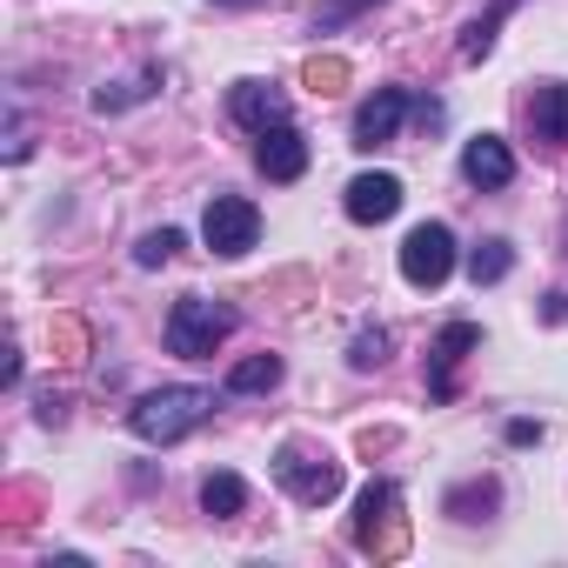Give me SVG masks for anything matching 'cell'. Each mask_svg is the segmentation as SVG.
Returning <instances> with one entry per match:
<instances>
[{
  "label": "cell",
  "mask_w": 568,
  "mask_h": 568,
  "mask_svg": "<svg viewBox=\"0 0 568 568\" xmlns=\"http://www.w3.org/2000/svg\"><path fill=\"white\" fill-rule=\"evenodd\" d=\"M448 267H455V234H448L442 221H422V227L402 241V274L415 281V288H442Z\"/></svg>",
  "instance_id": "obj_6"
},
{
  "label": "cell",
  "mask_w": 568,
  "mask_h": 568,
  "mask_svg": "<svg viewBox=\"0 0 568 568\" xmlns=\"http://www.w3.org/2000/svg\"><path fill=\"white\" fill-rule=\"evenodd\" d=\"M355 548L368 555H395L402 548V495L388 481H368L355 501Z\"/></svg>",
  "instance_id": "obj_5"
},
{
  "label": "cell",
  "mask_w": 568,
  "mask_h": 568,
  "mask_svg": "<svg viewBox=\"0 0 568 568\" xmlns=\"http://www.w3.org/2000/svg\"><path fill=\"white\" fill-rule=\"evenodd\" d=\"M348 362H355V368H382V362H388V335H382V328H375V335H355V355H348Z\"/></svg>",
  "instance_id": "obj_18"
},
{
  "label": "cell",
  "mask_w": 568,
  "mask_h": 568,
  "mask_svg": "<svg viewBox=\"0 0 568 568\" xmlns=\"http://www.w3.org/2000/svg\"><path fill=\"white\" fill-rule=\"evenodd\" d=\"M201 234H207V247L214 254H247L254 241H261V207L254 201H241V194H214L207 201V214H201Z\"/></svg>",
  "instance_id": "obj_4"
},
{
  "label": "cell",
  "mask_w": 568,
  "mask_h": 568,
  "mask_svg": "<svg viewBox=\"0 0 568 568\" xmlns=\"http://www.w3.org/2000/svg\"><path fill=\"white\" fill-rule=\"evenodd\" d=\"M481 342V328L475 322H455V328H442V342H435V395H448V368L468 355Z\"/></svg>",
  "instance_id": "obj_13"
},
{
  "label": "cell",
  "mask_w": 568,
  "mask_h": 568,
  "mask_svg": "<svg viewBox=\"0 0 568 568\" xmlns=\"http://www.w3.org/2000/svg\"><path fill=\"white\" fill-rule=\"evenodd\" d=\"M174 254H181V227H161V234H148V241L134 247V261H141V267H168Z\"/></svg>",
  "instance_id": "obj_17"
},
{
  "label": "cell",
  "mask_w": 568,
  "mask_h": 568,
  "mask_svg": "<svg viewBox=\"0 0 568 568\" xmlns=\"http://www.w3.org/2000/svg\"><path fill=\"white\" fill-rule=\"evenodd\" d=\"M221 8H247V0H221Z\"/></svg>",
  "instance_id": "obj_20"
},
{
  "label": "cell",
  "mask_w": 568,
  "mask_h": 568,
  "mask_svg": "<svg viewBox=\"0 0 568 568\" xmlns=\"http://www.w3.org/2000/svg\"><path fill=\"white\" fill-rule=\"evenodd\" d=\"M508 267H515V247H508V241H481V247H468V281H475V288L501 281Z\"/></svg>",
  "instance_id": "obj_15"
},
{
  "label": "cell",
  "mask_w": 568,
  "mask_h": 568,
  "mask_svg": "<svg viewBox=\"0 0 568 568\" xmlns=\"http://www.w3.org/2000/svg\"><path fill=\"white\" fill-rule=\"evenodd\" d=\"M355 8H375V0H342V14H355Z\"/></svg>",
  "instance_id": "obj_19"
},
{
  "label": "cell",
  "mask_w": 568,
  "mask_h": 568,
  "mask_svg": "<svg viewBox=\"0 0 568 568\" xmlns=\"http://www.w3.org/2000/svg\"><path fill=\"white\" fill-rule=\"evenodd\" d=\"M402 114H408V94H402V88H375V94L355 108V148H388L395 128H402Z\"/></svg>",
  "instance_id": "obj_9"
},
{
  "label": "cell",
  "mask_w": 568,
  "mask_h": 568,
  "mask_svg": "<svg viewBox=\"0 0 568 568\" xmlns=\"http://www.w3.org/2000/svg\"><path fill=\"white\" fill-rule=\"evenodd\" d=\"M254 168H261L267 181H302V174H308V141H302L288 121H281V128H267V134H261Z\"/></svg>",
  "instance_id": "obj_10"
},
{
  "label": "cell",
  "mask_w": 568,
  "mask_h": 568,
  "mask_svg": "<svg viewBox=\"0 0 568 568\" xmlns=\"http://www.w3.org/2000/svg\"><path fill=\"white\" fill-rule=\"evenodd\" d=\"M274 382H281V355H247V362L227 368V388H234V395H261V388H274Z\"/></svg>",
  "instance_id": "obj_14"
},
{
  "label": "cell",
  "mask_w": 568,
  "mask_h": 568,
  "mask_svg": "<svg viewBox=\"0 0 568 568\" xmlns=\"http://www.w3.org/2000/svg\"><path fill=\"white\" fill-rule=\"evenodd\" d=\"M227 114H234L241 128L267 134V128H281V121H288V94H281L274 81H234V94H227Z\"/></svg>",
  "instance_id": "obj_8"
},
{
  "label": "cell",
  "mask_w": 568,
  "mask_h": 568,
  "mask_svg": "<svg viewBox=\"0 0 568 568\" xmlns=\"http://www.w3.org/2000/svg\"><path fill=\"white\" fill-rule=\"evenodd\" d=\"M528 121H535V141L568 148V81H541L528 101Z\"/></svg>",
  "instance_id": "obj_12"
},
{
  "label": "cell",
  "mask_w": 568,
  "mask_h": 568,
  "mask_svg": "<svg viewBox=\"0 0 568 568\" xmlns=\"http://www.w3.org/2000/svg\"><path fill=\"white\" fill-rule=\"evenodd\" d=\"M207 415H214V395H207V388H154V395L134 402V435L168 448V442L194 435Z\"/></svg>",
  "instance_id": "obj_1"
},
{
  "label": "cell",
  "mask_w": 568,
  "mask_h": 568,
  "mask_svg": "<svg viewBox=\"0 0 568 568\" xmlns=\"http://www.w3.org/2000/svg\"><path fill=\"white\" fill-rule=\"evenodd\" d=\"M227 335H234V308H227V302L181 295V302L168 308V348H174L181 362H201V355H214Z\"/></svg>",
  "instance_id": "obj_2"
},
{
  "label": "cell",
  "mask_w": 568,
  "mask_h": 568,
  "mask_svg": "<svg viewBox=\"0 0 568 568\" xmlns=\"http://www.w3.org/2000/svg\"><path fill=\"white\" fill-rule=\"evenodd\" d=\"M342 207H348V221H362V227L395 221V214H402V181H395V174H355L348 194H342Z\"/></svg>",
  "instance_id": "obj_7"
},
{
  "label": "cell",
  "mask_w": 568,
  "mask_h": 568,
  "mask_svg": "<svg viewBox=\"0 0 568 568\" xmlns=\"http://www.w3.org/2000/svg\"><path fill=\"white\" fill-rule=\"evenodd\" d=\"M274 475H281V488H288L295 501H308V508H322V501H335V495H342V468H335L328 455L295 448V442L274 455Z\"/></svg>",
  "instance_id": "obj_3"
},
{
  "label": "cell",
  "mask_w": 568,
  "mask_h": 568,
  "mask_svg": "<svg viewBox=\"0 0 568 568\" xmlns=\"http://www.w3.org/2000/svg\"><path fill=\"white\" fill-rule=\"evenodd\" d=\"M462 174H468L475 187H508V181H515L508 141H501V134H475V141L462 148Z\"/></svg>",
  "instance_id": "obj_11"
},
{
  "label": "cell",
  "mask_w": 568,
  "mask_h": 568,
  "mask_svg": "<svg viewBox=\"0 0 568 568\" xmlns=\"http://www.w3.org/2000/svg\"><path fill=\"white\" fill-rule=\"evenodd\" d=\"M201 508L207 515H241L247 508V481L241 475H207L201 481Z\"/></svg>",
  "instance_id": "obj_16"
}]
</instances>
